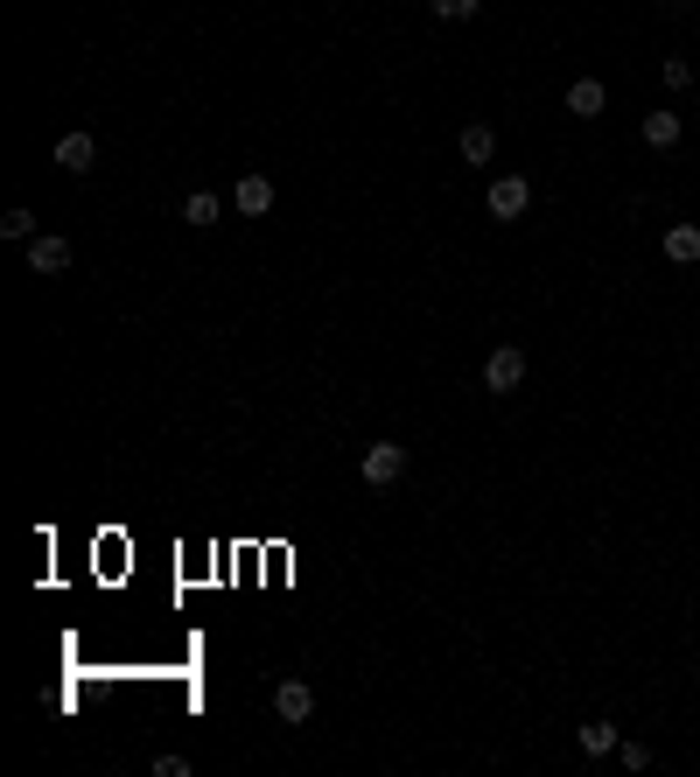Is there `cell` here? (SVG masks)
<instances>
[{
	"mask_svg": "<svg viewBox=\"0 0 700 777\" xmlns=\"http://www.w3.org/2000/svg\"><path fill=\"white\" fill-rule=\"evenodd\" d=\"M36 231H43V224H36V210H8V218H0V239H22V245H28Z\"/></svg>",
	"mask_w": 700,
	"mask_h": 777,
	"instance_id": "5bb4252c",
	"label": "cell"
},
{
	"mask_svg": "<svg viewBox=\"0 0 700 777\" xmlns=\"http://www.w3.org/2000/svg\"><path fill=\"white\" fill-rule=\"evenodd\" d=\"M182 218H190V224H218V218H225V204H218L210 190H196L190 204H182Z\"/></svg>",
	"mask_w": 700,
	"mask_h": 777,
	"instance_id": "4fadbf2b",
	"label": "cell"
},
{
	"mask_svg": "<svg viewBox=\"0 0 700 777\" xmlns=\"http://www.w3.org/2000/svg\"><path fill=\"white\" fill-rule=\"evenodd\" d=\"M603 106H610L603 77H575V85H568V112H575V120H603Z\"/></svg>",
	"mask_w": 700,
	"mask_h": 777,
	"instance_id": "52a82bcc",
	"label": "cell"
},
{
	"mask_svg": "<svg viewBox=\"0 0 700 777\" xmlns=\"http://www.w3.org/2000/svg\"><path fill=\"white\" fill-rule=\"evenodd\" d=\"M483 0H435V22H470Z\"/></svg>",
	"mask_w": 700,
	"mask_h": 777,
	"instance_id": "2e32d148",
	"label": "cell"
},
{
	"mask_svg": "<svg viewBox=\"0 0 700 777\" xmlns=\"http://www.w3.org/2000/svg\"><path fill=\"white\" fill-rule=\"evenodd\" d=\"M28 267H36V280L71 274V239H57V231H36V239H28Z\"/></svg>",
	"mask_w": 700,
	"mask_h": 777,
	"instance_id": "277c9868",
	"label": "cell"
},
{
	"mask_svg": "<svg viewBox=\"0 0 700 777\" xmlns=\"http://www.w3.org/2000/svg\"><path fill=\"white\" fill-rule=\"evenodd\" d=\"M497 155V126H462V161H470V169H483V161H491Z\"/></svg>",
	"mask_w": 700,
	"mask_h": 777,
	"instance_id": "7c38bea8",
	"label": "cell"
},
{
	"mask_svg": "<svg viewBox=\"0 0 700 777\" xmlns=\"http://www.w3.org/2000/svg\"><path fill=\"white\" fill-rule=\"evenodd\" d=\"M616 756H624V770H652V750H644V742H616Z\"/></svg>",
	"mask_w": 700,
	"mask_h": 777,
	"instance_id": "e0dca14e",
	"label": "cell"
},
{
	"mask_svg": "<svg viewBox=\"0 0 700 777\" xmlns=\"http://www.w3.org/2000/svg\"><path fill=\"white\" fill-rule=\"evenodd\" d=\"M659 77H665V92H693V63H687V57H665Z\"/></svg>",
	"mask_w": 700,
	"mask_h": 777,
	"instance_id": "9a60e30c",
	"label": "cell"
},
{
	"mask_svg": "<svg viewBox=\"0 0 700 777\" xmlns=\"http://www.w3.org/2000/svg\"><path fill=\"white\" fill-rule=\"evenodd\" d=\"M92 161H98V141H92V134H63V141H57V169H63V175H85Z\"/></svg>",
	"mask_w": 700,
	"mask_h": 777,
	"instance_id": "9c48e42d",
	"label": "cell"
},
{
	"mask_svg": "<svg viewBox=\"0 0 700 777\" xmlns=\"http://www.w3.org/2000/svg\"><path fill=\"white\" fill-rule=\"evenodd\" d=\"M483 204H491L497 224H519L532 210V183H526V175H491V196H483Z\"/></svg>",
	"mask_w": 700,
	"mask_h": 777,
	"instance_id": "6da1fadb",
	"label": "cell"
},
{
	"mask_svg": "<svg viewBox=\"0 0 700 777\" xmlns=\"http://www.w3.org/2000/svg\"><path fill=\"white\" fill-rule=\"evenodd\" d=\"M575 742H581V756H616V742H624V736H616V721H581Z\"/></svg>",
	"mask_w": 700,
	"mask_h": 777,
	"instance_id": "8fae6325",
	"label": "cell"
},
{
	"mask_svg": "<svg viewBox=\"0 0 700 777\" xmlns=\"http://www.w3.org/2000/svg\"><path fill=\"white\" fill-rule=\"evenodd\" d=\"M483 386L491 392H519L526 386V351L519 343H497V351L483 357Z\"/></svg>",
	"mask_w": 700,
	"mask_h": 777,
	"instance_id": "3957f363",
	"label": "cell"
},
{
	"mask_svg": "<svg viewBox=\"0 0 700 777\" xmlns=\"http://www.w3.org/2000/svg\"><path fill=\"white\" fill-rule=\"evenodd\" d=\"M274 715L288 721V729H302V721L315 715V693H309V680H280V687H274Z\"/></svg>",
	"mask_w": 700,
	"mask_h": 777,
	"instance_id": "5b68a950",
	"label": "cell"
},
{
	"mask_svg": "<svg viewBox=\"0 0 700 777\" xmlns=\"http://www.w3.org/2000/svg\"><path fill=\"white\" fill-rule=\"evenodd\" d=\"M693 8V0H665V14H687Z\"/></svg>",
	"mask_w": 700,
	"mask_h": 777,
	"instance_id": "d6986e66",
	"label": "cell"
},
{
	"mask_svg": "<svg viewBox=\"0 0 700 777\" xmlns=\"http://www.w3.org/2000/svg\"><path fill=\"white\" fill-rule=\"evenodd\" d=\"M659 253L673 259V267H693V259H700V224H665Z\"/></svg>",
	"mask_w": 700,
	"mask_h": 777,
	"instance_id": "ba28073f",
	"label": "cell"
},
{
	"mask_svg": "<svg viewBox=\"0 0 700 777\" xmlns=\"http://www.w3.org/2000/svg\"><path fill=\"white\" fill-rule=\"evenodd\" d=\"M155 777H190V756H176V750L155 756Z\"/></svg>",
	"mask_w": 700,
	"mask_h": 777,
	"instance_id": "ac0fdd59",
	"label": "cell"
},
{
	"mask_svg": "<svg viewBox=\"0 0 700 777\" xmlns=\"http://www.w3.org/2000/svg\"><path fill=\"white\" fill-rule=\"evenodd\" d=\"M638 134H644V147H659V155H665V147L687 141V120H679V112H644Z\"/></svg>",
	"mask_w": 700,
	"mask_h": 777,
	"instance_id": "8992f818",
	"label": "cell"
},
{
	"mask_svg": "<svg viewBox=\"0 0 700 777\" xmlns=\"http://www.w3.org/2000/svg\"><path fill=\"white\" fill-rule=\"evenodd\" d=\"M231 204H239L245 218H266V210H274V183H266V175H239V190H231Z\"/></svg>",
	"mask_w": 700,
	"mask_h": 777,
	"instance_id": "30bf717a",
	"label": "cell"
},
{
	"mask_svg": "<svg viewBox=\"0 0 700 777\" xmlns=\"http://www.w3.org/2000/svg\"><path fill=\"white\" fill-rule=\"evenodd\" d=\"M358 476H364L372 490L399 484V476H407V449H399V441H372V449H364V462H358Z\"/></svg>",
	"mask_w": 700,
	"mask_h": 777,
	"instance_id": "7a4b0ae2",
	"label": "cell"
}]
</instances>
